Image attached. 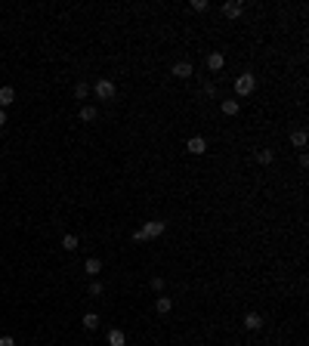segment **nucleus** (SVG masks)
<instances>
[{
	"mask_svg": "<svg viewBox=\"0 0 309 346\" xmlns=\"http://www.w3.org/2000/svg\"><path fill=\"white\" fill-rule=\"evenodd\" d=\"M254 87H257V77L250 74V71H244V74L235 77V93L238 96H250V93H254Z\"/></svg>",
	"mask_w": 309,
	"mask_h": 346,
	"instance_id": "2",
	"label": "nucleus"
},
{
	"mask_svg": "<svg viewBox=\"0 0 309 346\" xmlns=\"http://www.w3.org/2000/svg\"><path fill=\"white\" fill-rule=\"evenodd\" d=\"M223 65H226V56L223 53H210L207 56V68H210V71H223Z\"/></svg>",
	"mask_w": 309,
	"mask_h": 346,
	"instance_id": "9",
	"label": "nucleus"
},
{
	"mask_svg": "<svg viewBox=\"0 0 309 346\" xmlns=\"http://www.w3.org/2000/svg\"><path fill=\"white\" fill-rule=\"evenodd\" d=\"M257 161H260V164H272V161H275V152H272V148H260Z\"/></svg>",
	"mask_w": 309,
	"mask_h": 346,
	"instance_id": "15",
	"label": "nucleus"
},
{
	"mask_svg": "<svg viewBox=\"0 0 309 346\" xmlns=\"http://www.w3.org/2000/svg\"><path fill=\"white\" fill-rule=\"evenodd\" d=\"M93 93H96V99H102V102H111V99H114V93H118V90H114V84H111L108 77H102V80H96Z\"/></svg>",
	"mask_w": 309,
	"mask_h": 346,
	"instance_id": "3",
	"label": "nucleus"
},
{
	"mask_svg": "<svg viewBox=\"0 0 309 346\" xmlns=\"http://www.w3.org/2000/svg\"><path fill=\"white\" fill-rule=\"evenodd\" d=\"M241 13H244V3H241V0H229V3H223V16H226V19H238Z\"/></svg>",
	"mask_w": 309,
	"mask_h": 346,
	"instance_id": "4",
	"label": "nucleus"
},
{
	"mask_svg": "<svg viewBox=\"0 0 309 346\" xmlns=\"http://www.w3.org/2000/svg\"><path fill=\"white\" fill-rule=\"evenodd\" d=\"M152 291H164V278H161V275H155V278H152Z\"/></svg>",
	"mask_w": 309,
	"mask_h": 346,
	"instance_id": "22",
	"label": "nucleus"
},
{
	"mask_svg": "<svg viewBox=\"0 0 309 346\" xmlns=\"http://www.w3.org/2000/svg\"><path fill=\"white\" fill-rule=\"evenodd\" d=\"M192 9H195V13H204V9H207V0H192Z\"/></svg>",
	"mask_w": 309,
	"mask_h": 346,
	"instance_id": "21",
	"label": "nucleus"
},
{
	"mask_svg": "<svg viewBox=\"0 0 309 346\" xmlns=\"http://www.w3.org/2000/svg\"><path fill=\"white\" fill-rule=\"evenodd\" d=\"M241 321H244L247 331H260V328H263V315H260V312H247Z\"/></svg>",
	"mask_w": 309,
	"mask_h": 346,
	"instance_id": "7",
	"label": "nucleus"
},
{
	"mask_svg": "<svg viewBox=\"0 0 309 346\" xmlns=\"http://www.w3.org/2000/svg\"><path fill=\"white\" fill-rule=\"evenodd\" d=\"M62 247L65 250H77V235H65L62 238Z\"/></svg>",
	"mask_w": 309,
	"mask_h": 346,
	"instance_id": "19",
	"label": "nucleus"
},
{
	"mask_svg": "<svg viewBox=\"0 0 309 346\" xmlns=\"http://www.w3.org/2000/svg\"><path fill=\"white\" fill-rule=\"evenodd\" d=\"M186 148H189L192 155H204V152H207V142H204L201 136H192V139L186 142Z\"/></svg>",
	"mask_w": 309,
	"mask_h": 346,
	"instance_id": "6",
	"label": "nucleus"
},
{
	"mask_svg": "<svg viewBox=\"0 0 309 346\" xmlns=\"http://www.w3.org/2000/svg\"><path fill=\"white\" fill-rule=\"evenodd\" d=\"M155 309H158V312H161V315H167V312H170V309H173V300H170V297H158V303H155Z\"/></svg>",
	"mask_w": 309,
	"mask_h": 346,
	"instance_id": "13",
	"label": "nucleus"
},
{
	"mask_svg": "<svg viewBox=\"0 0 309 346\" xmlns=\"http://www.w3.org/2000/svg\"><path fill=\"white\" fill-rule=\"evenodd\" d=\"M13 102H16V90L13 87H0V108L13 105Z\"/></svg>",
	"mask_w": 309,
	"mask_h": 346,
	"instance_id": "8",
	"label": "nucleus"
},
{
	"mask_svg": "<svg viewBox=\"0 0 309 346\" xmlns=\"http://www.w3.org/2000/svg\"><path fill=\"white\" fill-rule=\"evenodd\" d=\"M0 346H16V340L9 337V334H3V337H0Z\"/></svg>",
	"mask_w": 309,
	"mask_h": 346,
	"instance_id": "24",
	"label": "nucleus"
},
{
	"mask_svg": "<svg viewBox=\"0 0 309 346\" xmlns=\"http://www.w3.org/2000/svg\"><path fill=\"white\" fill-rule=\"evenodd\" d=\"M291 145L303 148V145H306V130H294V133H291Z\"/></svg>",
	"mask_w": 309,
	"mask_h": 346,
	"instance_id": "16",
	"label": "nucleus"
},
{
	"mask_svg": "<svg viewBox=\"0 0 309 346\" xmlns=\"http://www.w3.org/2000/svg\"><path fill=\"white\" fill-rule=\"evenodd\" d=\"M170 74H173V77H179V80L192 77V62H186V59H182V62H176L173 68H170Z\"/></svg>",
	"mask_w": 309,
	"mask_h": 346,
	"instance_id": "5",
	"label": "nucleus"
},
{
	"mask_svg": "<svg viewBox=\"0 0 309 346\" xmlns=\"http://www.w3.org/2000/svg\"><path fill=\"white\" fill-rule=\"evenodd\" d=\"M204 96L213 99V96H216V87H213V84H204Z\"/></svg>",
	"mask_w": 309,
	"mask_h": 346,
	"instance_id": "23",
	"label": "nucleus"
},
{
	"mask_svg": "<svg viewBox=\"0 0 309 346\" xmlns=\"http://www.w3.org/2000/svg\"><path fill=\"white\" fill-rule=\"evenodd\" d=\"M220 108H223V114H229V118H232V114H238V108H241V105H238V99H226Z\"/></svg>",
	"mask_w": 309,
	"mask_h": 346,
	"instance_id": "14",
	"label": "nucleus"
},
{
	"mask_svg": "<svg viewBox=\"0 0 309 346\" xmlns=\"http://www.w3.org/2000/svg\"><path fill=\"white\" fill-rule=\"evenodd\" d=\"M84 272L90 275V278H96V275L102 272V260H96V257H90V260L84 263Z\"/></svg>",
	"mask_w": 309,
	"mask_h": 346,
	"instance_id": "10",
	"label": "nucleus"
},
{
	"mask_svg": "<svg viewBox=\"0 0 309 346\" xmlns=\"http://www.w3.org/2000/svg\"><path fill=\"white\" fill-rule=\"evenodd\" d=\"M164 232H167L164 220H148V223H142V229H136V232H133V241H152V238L164 235Z\"/></svg>",
	"mask_w": 309,
	"mask_h": 346,
	"instance_id": "1",
	"label": "nucleus"
},
{
	"mask_svg": "<svg viewBox=\"0 0 309 346\" xmlns=\"http://www.w3.org/2000/svg\"><path fill=\"white\" fill-rule=\"evenodd\" d=\"M3 124H6V111H3V108H0V127H3Z\"/></svg>",
	"mask_w": 309,
	"mask_h": 346,
	"instance_id": "25",
	"label": "nucleus"
},
{
	"mask_svg": "<svg viewBox=\"0 0 309 346\" xmlns=\"http://www.w3.org/2000/svg\"><path fill=\"white\" fill-rule=\"evenodd\" d=\"M87 96H90V84H84V80L74 84V99H87Z\"/></svg>",
	"mask_w": 309,
	"mask_h": 346,
	"instance_id": "17",
	"label": "nucleus"
},
{
	"mask_svg": "<svg viewBox=\"0 0 309 346\" xmlns=\"http://www.w3.org/2000/svg\"><path fill=\"white\" fill-rule=\"evenodd\" d=\"M102 291H105V287H102V281H96V278L90 281V297H99Z\"/></svg>",
	"mask_w": 309,
	"mask_h": 346,
	"instance_id": "20",
	"label": "nucleus"
},
{
	"mask_svg": "<svg viewBox=\"0 0 309 346\" xmlns=\"http://www.w3.org/2000/svg\"><path fill=\"white\" fill-rule=\"evenodd\" d=\"M124 343H127L124 331H121V328H111V331H108V346H124Z\"/></svg>",
	"mask_w": 309,
	"mask_h": 346,
	"instance_id": "11",
	"label": "nucleus"
},
{
	"mask_svg": "<svg viewBox=\"0 0 309 346\" xmlns=\"http://www.w3.org/2000/svg\"><path fill=\"white\" fill-rule=\"evenodd\" d=\"M81 325H84L87 331H96V328H99V315H96V312H87V315L81 318Z\"/></svg>",
	"mask_w": 309,
	"mask_h": 346,
	"instance_id": "12",
	"label": "nucleus"
},
{
	"mask_svg": "<svg viewBox=\"0 0 309 346\" xmlns=\"http://www.w3.org/2000/svg\"><path fill=\"white\" fill-rule=\"evenodd\" d=\"M81 121H96V105H84L81 108Z\"/></svg>",
	"mask_w": 309,
	"mask_h": 346,
	"instance_id": "18",
	"label": "nucleus"
}]
</instances>
